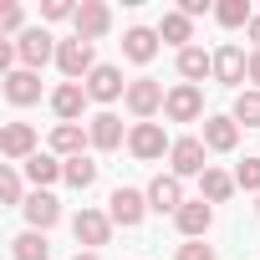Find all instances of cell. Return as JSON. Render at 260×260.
Returning <instances> with one entry per match:
<instances>
[{"label": "cell", "mask_w": 260, "mask_h": 260, "mask_svg": "<svg viewBox=\"0 0 260 260\" xmlns=\"http://www.w3.org/2000/svg\"><path fill=\"white\" fill-rule=\"evenodd\" d=\"M122 102H127V112H133L138 122H153V112H164L169 92H164V82H153V77H133Z\"/></svg>", "instance_id": "6da1fadb"}, {"label": "cell", "mask_w": 260, "mask_h": 260, "mask_svg": "<svg viewBox=\"0 0 260 260\" xmlns=\"http://www.w3.org/2000/svg\"><path fill=\"white\" fill-rule=\"evenodd\" d=\"M174 143H169V133H164V122H133L127 127V153L133 158H143V164H153V158H164Z\"/></svg>", "instance_id": "7a4b0ae2"}, {"label": "cell", "mask_w": 260, "mask_h": 260, "mask_svg": "<svg viewBox=\"0 0 260 260\" xmlns=\"http://www.w3.org/2000/svg\"><path fill=\"white\" fill-rule=\"evenodd\" d=\"M56 46L61 41H51V31H41V26H31V31L16 36V56H21L26 72H41L46 61H56Z\"/></svg>", "instance_id": "3957f363"}, {"label": "cell", "mask_w": 260, "mask_h": 260, "mask_svg": "<svg viewBox=\"0 0 260 260\" xmlns=\"http://www.w3.org/2000/svg\"><path fill=\"white\" fill-rule=\"evenodd\" d=\"M204 138H174V148H169V174L174 179H199L209 164H204Z\"/></svg>", "instance_id": "277c9868"}, {"label": "cell", "mask_w": 260, "mask_h": 260, "mask_svg": "<svg viewBox=\"0 0 260 260\" xmlns=\"http://www.w3.org/2000/svg\"><path fill=\"white\" fill-rule=\"evenodd\" d=\"M107 214H112V224H122V230H138V224H143V214H148V194L117 184V189H112V199H107Z\"/></svg>", "instance_id": "5b68a950"}, {"label": "cell", "mask_w": 260, "mask_h": 260, "mask_svg": "<svg viewBox=\"0 0 260 260\" xmlns=\"http://www.w3.org/2000/svg\"><path fill=\"white\" fill-rule=\"evenodd\" d=\"M56 67H61V77H67V82L92 77V72H97V61H92V41H82V36L61 41V46H56Z\"/></svg>", "instance_id": "8992f818"}, {"label": "cell", "mask_w": 260, "mask_h": 260, "mask_svg": "<svg viewBox=\"0 0 260 260\" xmlns=\"http://www.w3.org/2000/svg\"><path fill=\"white\" fill-rule=\"evenodd\" d=\"M164 117H169V122H199V117H204V92H199V87H189V82L169 87Z\"/></svg>", "instance_id": "52a82bcc"}, {"label": "cell", "mask_w": 260, "mask_h": 260, "mask_svg": "<svg viewBox=\"0 0 260 260\" xmlns=\"http://www.w3.org/2000/svg\"><path fill=\"white\" fill-rule=\"evenodd\" d=\"M72 235H77V245L97 250V245H107V240H112V214H102V209H77Z\"/></svg>", "instance_id": "ba28073f"}, {"label": "cell", "mask_w": 260, "mask_h": 260, "mask_svg": "<svg viewBox=\"0 0 260 260\" xmlns=\"http://www.w3.org/2000/svg\"><path fill=\"white\" fill-rule=\"evenodd\" d=\"M0 153H6L11 164L36 158V127L31 122H6V127H0Z\"/></svg>", "instance_id": "9c48e42d"}, {"label": "cell", "mask_w": 260, "mask_h": 260, "mask_svg": "<svg viewBox=\"0 0 260 260\" xmlns=\"http://www.w3.org/2000/svg\"><path fill=\"white\" fill-rule=\"evenodd\" d=\"M189 199H184V179H174V174H158L153 184H148V209H158V214H179Z\"/></svg>", "instance_id": "30bf717a"}, {"label": "cell", "mask_w": 260, "mask_h": 260, "mask_svg": "<svg viewBox=\"0 0 260 260\" xmlns=\"http://www.w3.org/2000/svg\"><path fill=\"white\" fill-rule=\"evenodd\" d=\"M174 224H179L184 240H204L209 224H214V204H209V199H189V204L174 214Z\"/></svg>", "instance_id": "8fae6325"}, {"label": "cell", "mask_w": 260, "mask_h": 260, "mask_svg": "<svg viewBox=\"0 0 260 260\" xmlns=\"http://www.w3.org/2000/svg\"><path fill=\"white\" fill-rule=\"evenodd\" d=\"M72 26H77V36H82V41H97V36H107L112 11L102 6V0H82V6H77V16H72Z\"/></svg>", "instance_id": "7c38bea8"}, {"label": "cell", "mask_w": 260, "mask_h": 260, "mask_svg": "<svg viewBox=\"0 0 260 260\" xmlns=\"http://www.w3.org/2000/svg\"><path fill=\"white\" fill-rule=\"evenodd\" d=\"M87 97H92V102H117V97H127V82H122V72L102 61V67L87 77Z\"/></svg>", "instance_id": "4fadbf2b"}, {"label": "cell", "mask_w": 260, "mask_h": 260, "mask_svg": "<svg viewBox=\"0 0 260 260\" xmlns=\"http://www.w3.org/2000/svg\"><path fill=\"white\" fill-rule=\"evenodd\" d=\"M87 102H92V97H87L82 82H61V87L51 92V112H56L61 122H77V117L87 112Z\"/></svg>", "instance_id": "5bb4252c"}, {"label": "cell", "mask_w": 260, "mask_h": 260, "mask_svg": "<svg viewBox=\"0 0 260 260\" xmlns=\"http://www.w3.org/2000/svg\"><path fill=\"white\" fill-rule=\"evenodd\" d=\"M21 209H26V219H31V230H41V235H46V230H51V224L61 219V199H56L51 189H36V194H31V199H26Z\"/></svg>", "instance_id": "9a60e30c"}, {"label": "cell", "mask_w": 260, "mask_h": 260, "mask_svg": "<svg viewBox=\"0 0 260 260\" xmlns=\"http://www.w3.org/2000/svg\"><path fill=\"white\" fill-rule=\"evenodd\" d=\"M87 133H92V148H97V153H112V148H122V138H127L117 112H97V117L87 122Z\"/></svg>", "instance_id": "2e32d148"}, {"label": "cell", "mask_w": 260, "mask_h": 260, "mask_svg": "<svg viewBox=\"0 0 260 260\" xmlns=\"http://www.w3.org/2000/svg\"><path fill=\"white\" fill-rule=\"evenodd\" d=\"M87 143H92V133H87L82 122H56V127H51V153H56V158H82Z\"/></svg>", "instance_id": "e0dca14e"}, {"label": "cell", "mask_w": 260, "mask_h": 260, "mask_svg": "<svg viewBox=\"0 0 260 260\" xmlns=\"http://www.w3.org/2000/svg\"><path fill=\"white\" fill-rule=\"evenodd\" d=\"M6 82V102H16V107H31V102H41V72H11V77H0Z\"/></svg>", "instance_id": "ac0fdd59"}, {"label": "cell", "mask_w": 260, "mask_h": 260, "mask_svg": "<svg viewBox=\"0 0 260 260\" xmlns=\"http://www.w3.org/2000/svg\"><path fill=\"white\" fill-rule=\"evenodd\" d=\"M245 72H250V56H245L240 46H219V51H214V82L240 87V82H245Z\"/></svg>", "instance_id": "d6986e66"}, {"label": "cell", "mask_w": 260, "mask_h": 260, "mask_svg": "<svg viewBox=\"0 0 260 260\" xmlns=\"http://www.w3.org/2000/svg\"><path fill=\"white\" fill-rule=\"evenodd\" d=\"M235 143H240L235 117H204V148L209 153H235Z\"/></svg>", "instance_id": "ffe728a7"}, {"label": "cell", "mask_w": 260, "mask_h": 260, "mask_svg": "<svg viewBox=\"0 0 260 260\" xmlns=\"http://www.w3.org/2000/svg\"><path fill=\"white\" fill-rule=\"evenodd\" d=\"M122 56L127 61H138V67H148L153 56H158V31H148V26H133L122 36Z\"/></svg>", "instance_id": "44dd1931"}, {"label": "cell", "mask_w": 260, "mask_h": 260, "mask_svg": "<svg viewBox=\"0 0 260 260\" xmlns=\"http://www.w3.org/2000/svg\"><path fill=\"white\" fill-rule=\"evenodd\" d=\"M26 179H31L36 189H51L56 179H67V164H61L56 153H36V158H26Z\"/></svg>", "instance_id": "7402d4cb"}, {"label": "cell", "mask_w": 260, "mask_h": 260, "mask_svg": "<svg viewBox=\"0 0 260 260\" xmlns=\"http://www.w3.org/2000/svg\"><path fill=\"white\" fill-rule=\"evenodd\" d=\"M158 41H169V46L189 51V41H194V21H189L184 11H169V16L158 21Z\"/></svg>", "instance_id": "603a6c76"}, {"label": "cell", "mask_w": 260, "mask_h": 260, "mask_svg": "<svg viewBox=\"0 0 260 260\" xmlns=\"http://www.w3.org/2000/svg\"><path fill=\"white\" fill-rule=\"evenodd\" d=\"M179 77L194 87V82H204V77H214V56L204 51V46H189V51H179Z\"/></svg>", "instance_id": "cb8c5ba5"}, {"label": "cell", "mask_w": 260, "mask_h": 260, "mask_svg": "<svg viewBox=\"0 0 260 260\" xmlns=\"http://www.w3.org/2000/svg\"><path fill=\"white\" fill-rule=\"evenodd\" d=\"M235 189H240V184H235V174H224V169H204V174H199V199H209V204H224Z\"/></svg>", "instance_id": "d4e9b609"}, {"label": "cell", "mask_w": 260, "mask_h": 260, "mask_svg": "<svg viewBox=\"0 0 260 260\" xmlns=\"http://www.w3.org/2000/svg\"><path fill=\"white\" fill-rule=\"evenodd\" d=\"M11 255H16V260H46V255H51V245H46V235H41V230H26V235H16V240H11Z\"/></svg>", "instance_id": "484cf974"}, {"label": "cell", "mask_w": 260, "mask_h": 260, "mask_svg": "<svg viewBox=\"0 0 260 260\" xmlns=\"http://www.w3.org/2000/svg\"><path fill=\"white\" fill-rule=\"evenodd\" d=\"M214 21L235 31V26H250L255 11H250V0H219V6H214Z\"/></svg>", "instance_id": "4316f807"}, {"label": "cell", "mask_w": 260, "mask_h": 260, "mask_svg": "<svg viewBox=\"0 0 260 260\" xmlns=\"http://www.w3.org/2000/svg\"><path fill=\"white\" fill-rule=\"evenodd\" d=\"M61 164H67V184H72V189H92V184H97V164H92L87 153H82V158H61Z\"/></svg>", "instance_id": "83f0119b"}, {"label": "cell", "mask_w": 260, "mask_h": 260, "mask_svg": "<svg viewBox=\"0 0 260 260\" xmlns=\"http://www.w3.org/2000/svg\"><path fill=\"white\" fill-rule=\"evenodd\" d=\"M230 117H235V122H245V127H260V92H255V87H250V92H240Z\"/></svg>", "instance_id": "f1b7e54d"}, {"label": "cell", "mask_w": 260, "mask_h": 260, "mask_svg": "<svg viewBox=\"0 0 260 260\" xmlns=\"http://www.w3.org/2000/svg\"><path fill=\"white\" fill-rule=\"evenodd\" d=\"M0 199H6V204H26V199H31V194L21 189V174H16L11 164L0 169Z\"/></svg>", "instance_id": "f546056e"}, {"label": "cell", "mask_w": 260, "mask_h": 260, "mask_svg": "<svg viewBox=\"0 0 260 260\" xmlns=\"http://www.w3.org/2000/svg\"><path fill=\"white\" fill-rule=\"evenodd\" d=\"M235 184L250 189V194H260V158H245V164L235 169Z\"/></svg>", "instance_id": "4dcf8cb0"}, {"label": "cell", "mask_w": 260, "mask_h": 260, "mask_svg": "<svg viewBox=\"0 0 260 260\" xmlns=\"http://www.w3.org/2000/svg\"><path fill=\"white\" fill-rule=\"evenodd\" d=\"M174 260H214V250L204 245V240H189V245H179V255Z\"/></svg>", "instance_id": "1f68e13d"}, {"label": "cell", "mask_w": 260, "mask_h": 260, "mask_svg": "<svg viewBox=\"0 0 260 260\" xmlns=\"http://www.w3.org/2000/svg\"><path fill=\"white\" fill-rule=\"evenodd\" d=\"M41 16H46V21H67V16H77V6H72V0H46Z\"/></svg>", "instance_id": "d6a6232c"}, {"label": "cell", "mask_w": 260, "mask_h": 260, "mask_svg": "<svg viewBox=\"0 0 260 260\" xmlns=\"http://www.w3.org/2000/svg\"><path fill=\"white\" fill-rule=\"evenodd\" d=\"M0 31H21V6H16V0L0 6Z\"/></svg>", "instance_id": "836d02e7"}, {"label": "cell", "mask_w": 260, "mask_h": 260, "mask_svg": "<svg viewBox=\"0 0 260 260\" xmlns=\"http://www.w3.org/2000/svg\"><path fill=\"white\" fill-rule=\"evenodd\" d=\"M179 11L194 21V16H204V11H209V0H179Z\"/></svg>", "instance_id": "e575fe53"}, {"label": "cell", "mask_w": 260, "mask_h": 260, "mask_svg": "<svg viewBox=\"0 0 260 260\" xmlns=\"http://www.w3.org/2000/svg\"><path fill=\"white\" fill-rule=\"evenodd\" d=\"M245 82L260 92V51H250V72H245Z\"/></svg>", "instance_id": "d590c367"}, {"label": "cell", "mask_w": 260, "mask_h": 260, "mask_svg": "<svg viewBox=\"0 0 260 260\" xmlns=\"http://www.w3.org/2000/svg\"><path fill=\"white\" fill-rule=\"evenodd\" d=\"M245 31H250V41H255V51H260V16H255V21H250Z\"/></svg>", "instance_id": "8d00e7d4"}, {"label": "cell", "mask_w": 260, "mask_h": 260, "mask_svg": "<svg viewBox=\"0 0 260 260\" xmlns=\"http://www.w3.org/2000/svg\"><path fill=\"white\" fill-rule=\"evenodd\" d=\"M72 260H102V255H97V250H77Z\"/></svg>", "instance_id": "74e56055"}, {"label": "cell", "mask_w": 260, "mask_h": 260, "mask_svg": "<svg viewBox=\"0 0 260 260\" xmlns=\"http://www.w3.org/2000/svg\"><path fill=\"white\" fill-rule=\"evenodd\" d=\"M255 209H260V204H255Z\"/></svg>", "instance_id": "f35d334b"}]
</instances>
